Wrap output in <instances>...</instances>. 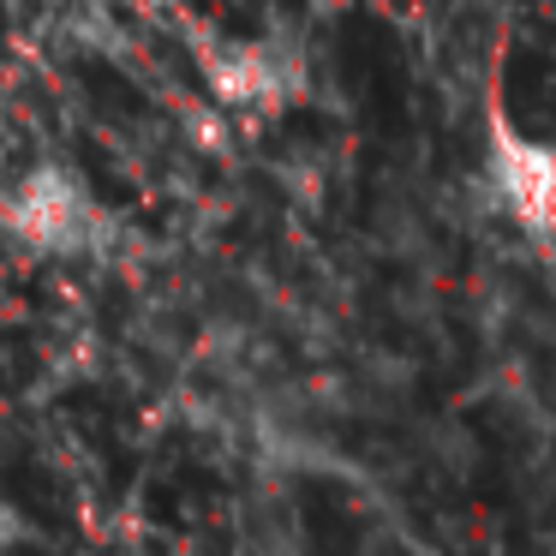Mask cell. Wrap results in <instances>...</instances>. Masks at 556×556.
<instances>
[{
    "label": "cell",
    "instance_id": "cell-1",
    "mask_svg": "<svg viewBox=\"0 0 556 556\" xmlns=\"http://www.w3.org/2000/svg\"><path fill=\"white\" fill-rule=\"evenodd\" d=\"M0 222H7V233H13L25 252H42V257H85V252H97L102 233H109V216L97 210L90 186L66 168H30L25 180L7 192Z\"/></svg>",
    "mask_w": 556,
    "mask_h": 556
},
{
    "label": "cell",
    "instance_id": "cell-2",
    "mask_svg": "<svg viewBox=\"0 0 556 556\" xmlns=\"http://www.w3.org/2000/svg\"><path fill=\"white\" fill-rule=\"evenodd\" d=\"M491 186H496V198H503V210L532 233V240H556V144L496 132Z\"/></svg>",
    "mask_w": 556,
    "mask_h": 556
},
{
    "label": "cell",
    "instance_id": "cell-3",
    "mask_svg": "<svg viewBox=\"0 0 556 556\" xmlns=\"http://www.w3.org/2000/svg\"><path fill=\"white\" fill-rule=\"evenodd\" d=\"M293 78H300V66L281 61L276 42H233L210 66V85L228 102H281V90H293Z\"/></svg>",
    "mask_w": 556,
    "mask_h": 556
}]
</instances>
